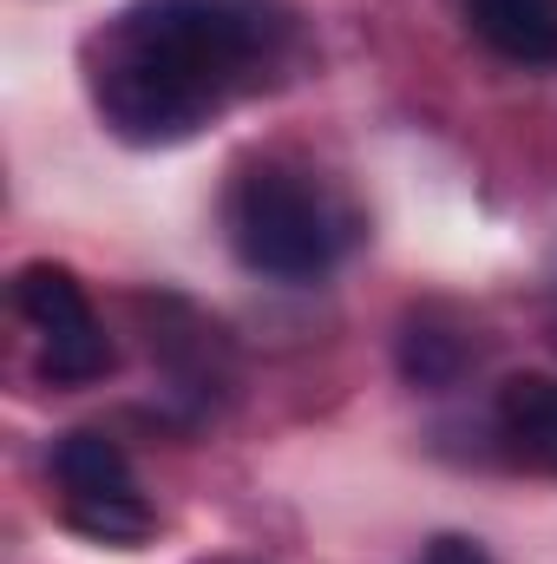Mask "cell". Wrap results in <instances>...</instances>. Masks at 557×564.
<instances>
[{"mask_svg": "<svg viewBox=\"0 0 557 564\" xmlns=\"http://www.w3.org/2000/svg\"><path fill=\"white\" fill-rule=\"evenodd\" d=\"M230 243L256 276L315 282L354 243V210L302 164H250L230 191Z\"/></svg>", "mask_w": 557, "mask_h": 564, "instance_id": "obj_2", "label": "cell"}, {"mask_svg": "<svg viewBox=\"0 0 557 564\" xmlns=\"http://www.w3.org/2000/svg\"><path fill=\"white\" fill-rule=\"evenodd\" d=\"M13 302L26 315V328L40 335V375L59 388L99 381L112 375V341L86 302V282L73 276L66 263H26L13 276Z\"/></svg>", "mask_w": 557, "mask_h": 564, "instance_id": "obj_3", "label": "cell"}, {"mask_svg": "<svg viewBox=\"0 0 557 564\" xmlns=\"http://www.w3.org/2000/svg\"><path fill=\"white\" fill-rule=\"evenodd\" d=\"M472 33L518 59V66H551L557 59V0H466Z\"/></svg>", "mask_w": 557, "mask_h": 564, "instance_id": "obj_5", "label": "cell"}, {"mask_svg": "<svg viewBox=\"0 0 557 564\" xmlns=\"http://www.w3.org/2000/svg\"><path fill=\"white\" fill-rule=\"evenodd\" d=\"M419 564H492V558H485V552H479L472 539H433Z\"/></svg>", "mask_w": 557, "mask_h": 564, "instance_id": "obj_7", "label": "cell"}, {"mask_svg": "<svg viewBox=\"0 0 557 564\" xmlns=\"http://www.w3.org/2000/svg\"><path fill=\"white\" fill-rule=\"evenodd\" d=\"M499 433L518 459L557 473V375H518L499 394Z\"/></svg>", "mask_w": 557, "mask_h": 564, "instance_id": "obj_6", "label": "cell"}, {"mask_svg": "<svg viewBox=\"0 0 557 564\" xmlns=\"http://www.w3.org/2000/svg\"><path fill=\"white\" fill-rule=\"evenodd\" d=\"M53 479H59V499L66 506H92V499H139V473L125 459V446L112 433H59L53 446Z\"/></svg>", "mask_w": 557, "mask_h": 564, "instance_id": "obj_4", "label": "cell"}, {"mask_svg": "<svg viewBox=\"0 0 557 564\" xmlns=\"http://www.w3.org/2000/svg\"><path fill=\"white\" fill-rule=\"evenodd\" d=\"M276 0H132L92 40V106L125 144H184L282 66Z\"/></svg>", "mask_w": 557, "mask_h": 564, "instance_id": "obj_1", "label": "cell"}]
</instances>
